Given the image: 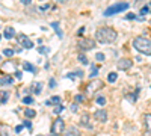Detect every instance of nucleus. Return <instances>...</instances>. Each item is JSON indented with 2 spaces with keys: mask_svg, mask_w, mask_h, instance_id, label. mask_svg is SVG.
Instances as JSON below:
<instances>
[{
  "mask_svg": "<svg viewBox=\"0 0 151 136\" xmlns=\"http://www.w3.org/2000/svg\"><path fill=\"white\" fill-rule=\"evenodd\" d=\"M116 32L110 27H100L95 32V40L100 44H110L116 40Z\"/></svg>",
  "mask_w": 151,
  "mask_h": 136,
  "instance_id": "1",
  "label": "nucleus"
},
{
  "mask_svg": "<svg viewBox=\"0 0 151 136\" xmlns=\"http://www.w3.org/2000/svg\"><path fill=\"white\" fill-rule=\"evenodd\" d=\"M133 47L136 48L137 52H141L147 56L151 55V41L147 36H136L133 40Z\"/></svg>",
  "mask_w": 151,
  "mask_h": 136,
  "instance_id": "2",
  "label": "nucleus"
},
{
  "mask_svg": "<svg viewBox=\"0 0 151 136\" xmlns=\"http://www.w3.org/2000/svg\"><path fill=\"white\" fill-rule=\"evenodd\" d=\"M130 5L129 3H116V5H113V6H110V8H107L106 11H104V15L106 17H109V15H115V14H118V12H122V11H125Z\"/></svg>",
  "mask_w": 151,
  "mask_h": 136,
  "instance_id": "3",
  "label": "nucleus"
},
{
  "mask_svg": "<svg viewBox=\"0 0 151 136\" xmlns=\"http://www.w3.org/2000/svg\"><path fill=\"white\" fill-rule=\"evenodd\" d=\"M65 130V122L62 118H56L55 122H53V126H52V133L53 135H60V133H64Z\"/></svg>",
  "mask_w": 151,
  "mask_h": 136,
  "instance_id": "4",
  "label": "nucleus"
},
{
  "mask_svg": "<svg viewBox=\"0 0 151 136\" xmlns=\"http://www.w3.org/2000/svg\"><path fill=\"white\" fill-rule=\"evenodd\" d=\"M103 88V82L101 80H91L89 83H88V86H86V92L88 94H94V92H97L98 89H101Z\"/></svg>",
  "mask_w": 151,
  "mask_h": 136,
  "instance_id": "5",
  "label": "nucleus"
},
{
  "mask_svg": "<svg viewBox=\"0 0 151 136\" xmlns=\"http://www.w3.org/2000/svg\"><path fill=\"white\" fill-rule=\"evenodd\" d=\"M95 41L94 40H91V38H85V40H82L80 42H79V48L80 50H83V52H88V50H92V48L95 47Z\"/></svg>",
  "mask_w": 151,
  "mask_h": 136,
  "instance_id": "6",
  "label": "nucleus"
},
{
  "mask_svg": "<svg viewBox=\"0 0 151 136\" xmlns=\"http://www.w3.org/2000/svg\"><path fill=\"white\" fill-rule=\"evenodd\" d=\"M17 40H18V44H20L21 47H24V48H32V47H33V42L29 40V36H27V35H24V33L18 35V36H17Z\"/></svg>",
  "mask_w": 151,
  "mask_h": 136,
  "instance_id": "7",
  "label": "nucleus"
},
{
  "mask_svg": "<svg viewBox=\"0 0 151 136\" xmlns=\"http://www.w3.org/2000/svg\"><path fill=\"white\" fill-rule=\"evenodd\" d=\"M94 118L98 119L100 122H106L107 121V112L104 109H100V110H95V114H94Z\"/></svg>",
  "mask_w": 151,
  "mask_h": 136,
  "instance_id": "8",
  "label": "nucleus"
},
{
  "mask_svg": "<svg viewBox=\"0 0 151 136\" xmlns=\"http://www.w3.org/2000/svg\"><path fill=\"white\" fill-rule=\"evenodd\" d=\"M133 67V62L130 59H121L119 62H118V68L119 70H122V71H125V70H130Z\"/></svg>",
  "mask_w": 151,
  "mask_h": 136,
  "instance_id": "9",
  "label": "nucleus"
},
{
  "mask_svg": "<svg viewBox=\"0 0 151 136\" xmlns=\"http://www.w3.org/2000/svg\"><path fill=\"white\" fill-rule=\"evenodd\" d=\"M64 136H80V130L77 127L71 126V127H68V129L64 130Z\"/></svg>",
  "mask_w": 151,
  "mask_h": 136,
  "instance_id": "10",
  "label": "nucleus"
},
{
  "mask_svg": "<svg viewBox=\"0 0 151 136\" xmlns=\"http://www.w3.org/2000/svg\"><path fill=\"white\" fill-rule=\"evenodd\" d=\"M14 83V77L12 76H2L0 77V85L2 86H8V85H12Z\"/></svg>",
  "mask_w": 151,
  "mask_h": 136,
  "instance_id": "11",
  "label": "nucleus"
},
{
  "mask_svg": "<svg viewBox=\"0 0 151 136\" xmlns=\"http://www.w3.org/2000/svg\"><path fill=\"white\" fill-rule=\"evenodd\" d=\"M0 136H14V133H12V129L9 126H2V129H0Z\"/></svg>",
  "mask_w": 151,
  "mask_h": 136,
  "instance_id": "12",
  "label": "nucleus"
},
{
  "mask_svg": "<svg viewBox=\"0 0 151 136\" xmlns=\"http://www.w3.org/2000/svg\"><path fill=\"white\" fill-rule=\"evenodd\" d=\"M2 68H3L5 71H11V70L15 68V62H14V60H8V62H5V64L2 65Z\"/></svg>",
  "mask_w": 151,
  "mask_h": 136,
  "instance_id": "13",
  "label": "nucleus"
},
{
  "mask_svg": "<svg viewBox=\"0 0 151 136\" xmlns=\"http://www.w3.org/2000/svg\"><path fill=\"white\" fill-rule=\"evenodd\" d=\"M14 36H15V30L12 27H6L5 29V38L6 40H11V38H14Z\"/></svg>",
  "mask_w": 151,
  "mask_h": 136,
  "instance_id": "14",
  "label": "nucleus"
},
{
  "mask_svg": "<svg viewBox=\"0 0 151 136\" xmlns=\"http://www.w3.org/2000/svg\"><path fill=\"white\" fill-rule=\"evenodd\" d=\"M80 122H82V124H83V126H86L88 129H92V126L89 124V115H86V114H85V115L82 117V119H80Z\"/></svg>",
  "mask_w": 151,
  "mask_h": 136,
  "instance_id": "15",
  "label": "nucleus"
},
{
  "mask_svg": "<svg viewBox=\"0 0 151 136\" xmlns=\"http://www.w3.org/2000/svg\"><path fill=\"white\" fill-rule=\"evenodd\" d=\"M24 115H26L27 118H33V117H36V110L27 107V109H24Z\"/></svg>",
  "mask_w": 151,
  "mask_h": 136,
  "instance_id": "16",
  "label": "nucleus"
},
{
  "mask_svg": "<svg viewBox=\"0 0 151 136\" xmlns=\"http://www.w3.org/2000/svg\"><path fill=\"white\" fill-rule=\"evenodd\" d=\"M23 70L30 71V73H36V68H35L32 64H29V62H24V64H23Z\"/></svg>",
  "mask_w": 151,
  "mask_h": 136,
  "instance_id": "17",
  "label": "nucleus"
},
{
  "mask_svg": "<svg viewBox=\"0 0 151 136\" xmlns=\"http://www.w3.org/2000/svg\"><path fill=\"white\" fill-rule=\"evenodd\" d=\"M116 79H118V74H116V73H109V74H107V80H109L110 83H115Z\"/></svg>",
  "mask_w": 151,
  "mask_h": 136,
  "instance_id": "18",
  "label": "nucleus"
},
{
  "mask_svg": "<svg viewBox=\"0 0 151 136\" xmlns=\"http://www.w3.org/2000/svg\"><path fill=\"white\" fill-rule=\"evenodd\" d=\"M52 27H55V29H56V33H58V36H59V38H62V36H64L62 30L59 29V23H52Z\"/></svg>",
  "mask_w": 151,
  "mask_h": 136,
  "instance_id": "19",
  "label": "nucleus"
},
{
  "mask_svg": "<svg viewBox=\"0 0 151 136\" xmlns=\"http://www.w3.org/2000/svg\"><path fill=\"white\" fill-rule=\"evenodd\" d=\"M8 97H9V92H8V91H3L2 97H0V104H5L6 100H8Z\"/></svg>",
  "mask_w": 151,
  "mask_h": 136,
  "instance_id": "20",
  "label": "nucleus"
},
{
  "mask_svg": "<svg viewBox=\"0 0 151 136\" xmlns=\"http://www.w3.org/2000/svg\"><path fill=\"white\" fill-rule=\"evenodd\" d=\"M76 76H80L82 77L83 76V71H76V73H68L67 74V77H70V79H74Z\"/></svg>",
  "mask_w": 151,
  "mask_h": 136,
  "instance_id": "21",
  "label": "nucleus"
},
{
  "mask_svg": "<svg viewBox=\"0 0 151 136\" xmlns=\"http://www.w3.org/2000/svg\"><path fill=\"white\" fill-rule=\"evenodd\" d=\"M77 59H79V62H80V64H83V65H86V64H88V58H86L83 53H82V55H79V56H77Z\"/></svg>",
  "mask_w": 151,
  "mask_h": 136,
  "instance_id": "22",
  "label": "nucleus"
},
{
  "mask_svg": "<svg viewBox=\"0 0 151 136\" xmlns=\"http://www.w3.org/2000/svg\"><path fill=\"white\" fill-rule=\"evenodd\" d=\"M41 88H42L41 83H35V85H33V92H35V94H41Z\"/></svg>",
  "mask_w": 151,
  "mask_h": 136,
  "instance_id": "23",
  "label": "nucleus"
},
{
  "mask_svg": "<svg viewBox=\"0 0 151 136\" xmlns=\"http://www.w3.org/2000/svg\"><path fill=\"white\" fill-rule=\"evenodd\" d=\"M145 124H147V130H150V127H151V115L150 114L145 115Z\"/></svg>",
  "mask_w": 151,
  "mask_h": 136,
  "instance_id": "24",
  "label": "nucleus"
},
{
  "mask_svg": "<svg viewBox=\"0 0 151 136\" xmlns=\"http://www.w3.org/2000/svg\"><path fill=\"white\" fill-rule=\"evenodd\" d=\"M98 70H100L98 67H92V71L89 73V77H91V79H94V77L97 76V74H98Z\"/></svg>",
  "mask_w": 151,
  "mask_h": 136,
  "instance_id": "25",
  "label": "nucleus"
},
{
  "mask_svg": "<svg viewBox=\"0 0 151 136\" xmlns=\"http://www.w3.org/2000/svg\"><path fill=\"white\" fill-rule=\"evenodd\" d=\"M38 52H40L41 55H48L50 48H47V47H38Z\"/></svg>",
  "mask_w": 151,
  "mask_h": 136,
  "instance_id": "26",
  "label": "nucleus"
},
{
  "mask_svg": "<svg viewBox=\"0 0 151 136\" xmlns=\"http://www.w3.org/2000/svg\"><path fill=\"white\" fill-rule=\"evenodd\" d=\"M50 103L59 104V103H60V97H59V95H55V97H52V98H50Z\"/></svg>",
  "mask_w": 151,
  "mask_h": 136,
  "instance_id": "27",
  "label": "nucleus"
},
{
  "mask_svg": "<svg viewBox=\"0 0 151 136\" xmlns=\"http://www.w3.org/2000/svg\"><path fill=\"white\" fill-rule=\"evenodd\" d=\"M3 55H5V56H14V50H12V48H5Z\"/></svg>",
  "mask_w": 151,
  "mask_h": 136,
  "instance_id": "28",
  "label": "nucleus"
},
{
  "mask_svg": "<svg viewBox=\"0 0 151 136\" xmlns=\"http://www.w3.org/2000/svg\"><path fill=\"white\" fill-rule=\"evenodd\" d=\"M23 103H24V104H32V103H33V98H32V97H24V98H23Z\"/></svg>",
  "mask_w": 151,
  "mask_h": 136,
  "instance_id": "29",
  "label": "nucleus"
},
{
  "mask_svg": "<svg viewBox=\"0 0 151 136\" xmlns=\"http://www.w3.org/2000/svg\"><path fill=\"white\" fill-rule=\"evenodd\" d=\"M97 104L104 106V104H106V98H104V97H98V98H97Z\"/></svg>",
  "mask_w": 151,
  "mask_h": 136,
  "instance_id": "30",
  "label": "nucleus"
},
{
  "mask_svg": "<svg viewBox=\"0 0 151 136\" xmlns=\"http://www.w3.org/2000/svg\"><path fill=\"white\" fill-rule=\"evenodd\" d=\"M125 20H136V14L134 12H129V14L125 15Z\"/></svg>",
  "mask_w": 151,
  "mask_h": 136,
  "instance_id": "31",
  "label": "nucleus"
},
{
  "mask_svg": "<svg viewBox=\"0 0 151 136\" xmlns=\"http://www.w3.org/2000/svg\"><path fill=\"white\" fill-rule=\"evenodd\" d=\"M148 12H150V5H145V6L141 9V14L145 15V14H148Z\"/></svg>",
  "mask_w": 151,
  "mask_h": 136,
  "instance_id": "32",
  "label": "nucleus"
},
{
  "mask_svg": "<svg viewBox=\"0 0 151 136\" xmlns=\"http://www.w3.org/2000/svg\"><path fill=\"white\" fill-rule=\"evenodd\" d=\"M62 110H64V106H62V104H59V106H56V107H55V110H53V112L58 115V114H60V112H62Z\"/></svg>",
  "mask_w": 151,
  "mask_h": 136,
  "instance_id": "33",
  "label": "nucleus"
},
{
  "mask_svg": "<svg viewBox=\"0 0 151 136\" xmlns=\"http://www.w3.org/2000/svg\"><path fill=\"white\" fill-rule=\"evenodd\" d=\"M95 59L101 62V60H104V55H103V53H97V55H95Z\"/></svg>",
  "mask_w": 151,
  "mask_h": 136,
  "instance_id": "34",
  "label": "nucleus"
},
{
  "mask_svg": "<svg viewBox=\"0 0 151 136\" xmlns=\"http://www.w3.org/2000/svg\"><path fill=\"white\" fill-rule=\"evenodd\" d=\"M24 126L27 127V130H29V132H32V124H30V121H24Z\"/></svg>",
  "mask_w": 151,
  "mask_h": 136,
  "instance_id": "35",
  "label": "nucleus"
},
{
  "mask_svg": "<svg viewBox=\"0 0 151 136\" xmlns=\"http://www.w3.org/2000/svg\"><path fill=\"white\" fill-rule=\"evenodd\" d=\"M76 100H77V101H83L85 100V95H76Z\"/></svg>",
  "mask_w": 151,
  "mask_h": 136,
  "instance_id": "36",
  "label": "nucleus"
},
{
  "mask_svg": "<svg viewBox=\"0 0 151 136\" xmlns=\"http://www.w3.org/2000/svg\"><path fill=\"white\" fill-rule=\"evenodd\" d=\"M23 129H24V126H17V127H15V133H20Z\"/></svg>",
  "mask_w": 151,
  "mask_h": 136,
  "instance_id": "37",
  "label": "nucleus"
},
{
  "mask_svg": "<svg viewBox=\"0 0 151 136\" xmlns=\"http://www.w3.org/2000/svg\"><path fill=\"white\" fill-rule=\"evenodd\" d=\"M20 2H21L23 5H30V3H32V0H20Z\"/></svg>",
  "mask_w": 151,
  "mask_h": 136,
  "instance_id": "38",
  "label": "nucleus"
},
{
  "mask_svg": "<svg viewBox=\"0 0 151 136\" xmlns=\"http://www.w3.org/2000/svg\"><path fill=\"white\" fill-rule=\"evenodd\" d=\"M83 32H85V27H80V29H79V32H77V35H79V36H82V35H83Z\"/></svg>",
  "mask_w": 151,
  "mask_h": 136,
  "instance_id": "39",
  "label": "nucleus"
},
{
  "mask_svg": "<svg viewBox=\"0 0 151 136\" xmlns=\"http://www.w3.org/2000/svg\"><path fill=\"white\" fill-rule=\"evenodd\" d=\"M50 86H52V88H55V86H56V83H55V79H52V80H50Z\"/></svg>",
  "mask_w": 151,
  "mask_h": 136,
  "instance_id": "40",
  "label": "nucleus"
},
{
  "mask_svg": "<svg viewBox=\"0 0 151 136\" xmlns=\"http://www.w3.org/2000/svg\"><path fill=\"white\" fill-rule=\"evenodd\" d=\"M71 110H73V112H76V110H77V106H76V104H71Z\"/></svg>",
  "mask_w": 151,
  "mask_h": 136,
  "instance_id": "41",
  "label": "nucleus"
},
{
  "mask_svg": "<svg viewBox=\"0 0 151 136\" xmlns=\"http://www.w3.org/2000/svg\"><path fill=\"white\" fill-rule=\"evenodd\" d=\"M15 77H17V79H21V73H20V71L15 73Z\"/></svg>",
  "mask_w": 151,
  "mask_h": 136,
  "instance_id": "42",
  "label": "nucleus"
},
{
  "mask_svg": "<svg viewBox=\"0 0 151 136\" xmlns=\"http://www.w3.org/2000/svg\"><path fill=\"white\" fill-rule=\"evenodd\" d=\"M144 136H150V130H147V133H145Z\"/></svg>",
  "mask_w": 151,
  "mask_h": 136,
  "instance_id": "43",
  "label": "nucleus"
},
{
  "mask_svg": "<svg viewBox=\"0 0 151 136\" xmlns=\"http://www.w3.org/2000/svg\"><path fill=\"white\" fill-rule=\"evenodd\" d=\"M36 136H44V135H36Z\"/></svg>",
  "mask_w": 151,
  "mask_h": 136,
  "instance_id": "44",
  "label": "nucleus"
},
{
  "mask_svg": "<svg viewBox=\"0 0 151 136\" xmlns=\"http://www.w3.org/2000/svg\"><path fill=\"white\" fill-rule=\"evenodd\" d=\"M52 136H58V135H52Z\"/></svg>",
  "mask_w": 151,
  "mask_h": 136,
  "instance_id": "45",
  "label": "nucleus"
}]
</instances>
